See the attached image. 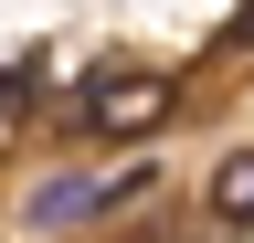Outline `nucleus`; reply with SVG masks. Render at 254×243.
<instances>
[{
    "label": "nucleus",
    "instance_id": "1",
    "mask_svg": "<svg viewBox=\"0 0 254 243\" xmlns=\"http://www.w3.org/2000/svg\"><path fill=\"white\" fill-rule=\"evenodd\" d=\"M170 116V74H95L85 85V127L95 138H148Z\"/></svg>",
    "mask_w": 254,
    "mask_h": 243
},
{
    "label": "nucleus",
    "instance_id": "2",
    "mask_svg": "<svg viewBox=\"0 0 254 243\" xmlns=\"http://www.w3.org/2000/svg\"><path fill=\"white\" fill-rule=\"evenodd\" d=\"M212 211L222 222H254V148H233V159L212 169Z\"/></svg>",
    "mask_w": 254,
    "mask_h": 243
},
{
    "label": "nucleus",
    "instance_id": "3",
    "mask_svg": "<svg viewBox=\"0 0 254 243\" xmlns=\"http://www.w3.org/2000/svg\"><path fill=\"white\" fill-rule=\"evenodd\" d=\"M32 85H43V64H11V74H0V127L21 116V96H32Z\"/></svg>",
    "mask_w": 254,
    "mask_h": 243
}]
</instances>
